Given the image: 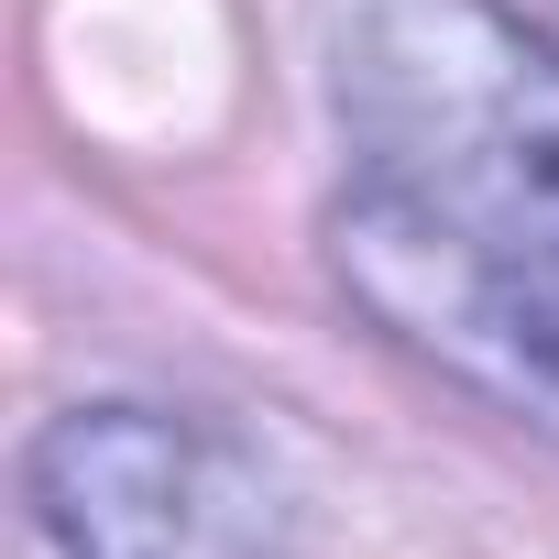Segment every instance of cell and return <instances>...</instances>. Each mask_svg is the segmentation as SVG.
<instances>
[{"label":"cell","mask_w":559,"mask_h":559,"mask_svg":"<svg viewBox=\"0 0 559 559\" xmlns=\"http://www.w3.org/2000/svg\"><path fill=\"white\" fill-rule=\"evenodd\" d=\"M352 176L483 230H559V45L504 0H341Z\"/></svg>","instance_id":"cell-1"},{"label":"cell","mask_w":559,"mask_h":559,"mask_svg":"<svg viewBox=\"0 0 559 559\" xmlns=\"http://www.w3.org/2000/svg\"><path fill=\"white\" fill-rule=\"evenodd\" d=\"M330 274L395 352L559 439V230H483L352 176L330 209Z\"/></svg>","instance_id":"cell-2"},{"label":"cell","mask_w":559,"mask_h":559,"mask_svg":"<svg viewBox=\"0 0 559 559\" xmlns=\"http://www.w3.org/2000/svg\"><path fill=\"white\" fill-rule=\"evenodd\" d=\"M56 559H286L274 472L187 406H67L23 461Z\"/></svg>","instance_id":"cell-3"}]
</instances>
